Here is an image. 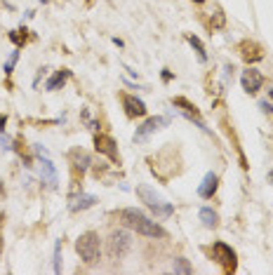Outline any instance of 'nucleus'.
<instances>
[{
	"instance_id": "f257e3e1",
	"label": "nucleus",
	"mask_w": 273,
	"mask_h": 275,
	"mask_svg": "<svg viewBox=\"0 0 273 275\" xmlns=\"http://www.w3.org/2000/svg\"><path fill=\"white\" fill-rule=\"evenodd\" d=\"M120 221L125 223L128 228L136 231L139 235H144V238H153V240L167 238V231H165L163 226L151 221V219H148L141 209H136V207H125V209H120Z\"/></svg>"
},
{
	"instance_id": "f03ea898",
	"label": "nucleus",
	"mask_w": 273,
	"mask_h": 275,
	"mask_svg": "<svg viewBox=\"0 0 273 275\" xmlns=\"http://www.w3.org/2000/svg\"><path fill=\"white\" fill-rule=\"evenodd\" d=\"M136 196H139V200L151 209V212L155 214V216H160V219H165V216H172L174 214V205L165 203L163 198L155 193L151 186H146V184H139L136 186Z\"/></svg>"
},
{
	"instance_id": "7ed1b4c3",
	"label": "nucleus",
	"mask_w": 273,
	"mask_h": 275,
	"mask_svg": "<svg viewBox=\"0 0 273 275\" xmlns=\"http://www.w3.org/2000/svg\"><path fill=\"white\" fill-rule=\"evenodd\" d=\"M75 252L80 254V259L87 266L97 264V261H99V254H101V238L94 231L82 233L80 238L75 240Z\"/></svg>"
},
{
	"instance_id": "20e7f679",
	"label": "nucleus",
	"mask_w": 273,
	"mask_h": 275,
	"mask_svg": "<svg viewBox=\"0 0 273 275\" xmlns=\"http://www.w3.org/2000/svg\"><path fill=\"white\" fill-rule=\"evenodd\" d=\"M109 257L113 259V261H123V257L130 252V247H132V235H130L128 231H113L109 238Z\"/></svg>"
},
{
	"instance_id": "39448f33",
	"label": "nucleus",
	"mask_w": 273,
	"mask_h": 275,
	"mask_svg": "<svg viewBox=\"0 0 273 275\" xmlns=\"http://www.w3.org/2000/svg\"><path fill=\"white\" fill-rule=\"evenodd\" d=\"M212 257H214V261H217L226 273H233L238 268L236 249L231 247V245H226V242H214V245H212Z\"/></svg>"
},
{
	"instance_id": "423d86ee",
	"label": "nucleus",
	"mask_w": 273,
	"mask_h": 275,
	"mask_svg": "<svg viewBox=\"0 0 273 275\" xmlns=\"http://www.w3.org/2000/svg\"><path fill=\"white\" fill-rule=\"evenodd\" d=\"M170 125V118H165V116H155V118H148L141 127H136V132H135V143H141L148 139V134H153L155 130H163V127H167Z\"/></svg>"
},
{
	"instance_id": "0eeeda50",
	"label": "nucleus",
	"mask_w": 273,
	"mask_h": 275,
	"mask_svg": "<svg viewBox=\"0 0 273 275\" xmlns=\"http://www.w3.org/2000/svg\"><path fill=\"white\" fill-rule=\"evenodd\" d=\"M172 106H177L179 111H182L184 116L189 118V120H193V123L201 127L203 132H207L209 134V130L205 127V123L201 120V113H198V108H196V104H191L189 99H184V97H177V99H172Z\"/></svg>"
},
{
	"instance_id": "6e6552de",
	"label": "nucleus",
	"mask_w": 273,
	"mask_h": 275,
	"mask_svg": "<svg viewBox=\"0 0 273 275\" xmlns=\"http://www.w3.org/2000/svg\"><path fill=\"white\" fill-rule=\"evenodd\" d=\"M240 85H243V89H245L247 94H257L262 89V85H264V75L257 71V69H247L240 75Z\"/></svg>"
},
{
	"instance_id": "1a4fd4ad",
	"label": "nucleus",
	"mask_w": 273,
	"mask_h": 275,
	"mask_svg": "<svg viewBox=\"0 0 273 275\" xmlns=\"http://www.w3.org/2000/svg\"><path fill=\"white\" fill-rule=\"evenodd\" d=\"M94 148L99 153H104L109 160L118 162V146L113 141V137H109V134H97V137H94Z\"/></svg>"
},
{
	"instance_id": "9d476101",
	"label": "nucleus",
	"mask_w": 273,
	"mask_h": 275,
	"mask_svg": "<svg viewBox=\"0 0 273 275\" xmlns=\"http://www.w3.org/2000/svg\"><path fill=\"white\" fill-rule=\"evenodd\" d=\"M123 108L130 118H144L146 116V104L135 94H123Z\"/></svg>"
},
{
	"instance_id": "9b49d317",
	"label": "nucleus",
	"mask_w": 273,
	"mask_h": 275,
	"mask_svg": "<svg viewBox=\"0 0 273 275\" xmlns=\"http://www.w3.org/2000/svg\"><path fill=\"white\" fill-rule=\"evenodd\" d=\"M68 160H71V165H73V172H80V174H85L92 165L90 153L82 151V148H73V151L68 153Z\"/></svg>"
},
{
	"instance_id": "f8f14e48",
	"label": "nucleus",
	"mask_w": 273,
	"mask_h": 275,
	"mask_svg": "<svg viewBox=\"0 0 273 275\" xmlns=\"http://www.w3.org/2000/svg\"><path fill=\"white\" fill-rule=\"evenodd\" d=\"M240 57L245 59V62L250 64H255V62H262L264 59V50L259 47L257 43H252V40H245V43H240Z\"/></svg>"
},
{
	"instance_id": "ddd939ff",
	"label": "nucleus",
	"mask_w": 273,
	"mask_h": 275,
	"mask_svg": "<svg viewBox=\"0 0 273 275\" xmlns=\"http://www.w3.org/2000/svg\"><path fill=\"white\" fill-rule=\"evenodd\" d=\"M217 186H219V177L214 172H207L205 179H203V184L198 186V196H201L203 200H209V198L217 193Z\"/></svg>"
},
{
	"instance_id": "4468645a",
	"label": "nucleus",
	"mask_w": 273,
	"mask_h": 275,
	"mask_svg": "<svg viewBox=\"0 0 273 275\" xmlns=\"http://www.w3.org/2000/svg\"><path fill=\"white\" fill-rule=\"evenodd\" d=\"M71 78V71L68 69H62V71H57L52 78L47 80V85H45V89H50V92H55V89H59V87H64L66 85V80Z\"/></svg>"
},
{
	"instance_id": "2eb2a0df",
	"label": "nucleus",
	"mask_w": 273,
	"mask_h": 275,
	"mask_svg": "<svg viewBox=\"0 0 273 275\" xmlns=\"http://www.w3.org/2000/svg\"><path fill=\"white\" fill-rule=\"evenodd\" d=\"M94 203H97V198H94V196H90V193H80V196L71 203V212H82V209H90Z\"/></svg>"
},
{
	"instance_id": "dca6fc26",
	"label": "nucleus",
	"mask_w": 273,
	"mask_h": 275,
	"mask_svg": "<svg viewBox=\"0 0 273 275\" xmlns=\"http://www.w3.org/2000/svg\"><path fill=\"white\" fill-rule=\"evenodd\" d=\"M40 172H43V179L50 186H57V169L47 158H40Z\"/></svg>"
},
{
	"instance_id": "f3484780",
	"label": "nucleus",
	"mask_w": 273,
	"mask_h": 275,
	"mask_svg": "<svg viewBox=\"0 0 273 275\" xmlns=\"http://www.w3.org/2000/svg\"><path fill=\"white\" fill-rule=\"evenodd\" d=\"M198 216H201L203 226H207V228H214V226L219 223V216H217V212H214L212 207H203L201 212H198Z\"/></svg>"
},
{
	"instance_id": "a211bd4d",
	"label": "nucleus",
	"mask_w": 273,
	"mask_h": 275,
	"mask_svg": "<svg viewBox=\"0 0 273 275\" xmlns=\"http://www.w3.org/2000/svg\"><path fill=\"white\" fill-rule=\"evenodd\" d=\"M186 40H189V45H191L193 50H196L198 59H201L203 64L207 62V52H205V45L201 43V38H198V36H193V33H189V36H186Z\"/></svg>"
},
{
	"instance_id": "6ab92c4d",
	"label": "nucleus",
	"mask_w": 273,
	"mask_h": 275,
	"mask_svg": "<svg viewBox=\"0 0 273 275\" xmlns=\"http://www.w3.org/2000/svg\"><path fill=\"white\" fill-rule=\"evenodd\" d=\"M172 271H174V273H182V275H191L193 273V266L189 264V259L177 257L172 261Z\"/></svg>"
},
{
	"instance_id": "aec40b11",
	"label": "nucleus",
	"mask_w": 273,
	"mask_h": 275,
	"mask_svg": "<svg viewBox=\"0 0 273 275\" xmlns=\"http://www.w3.org/2000/svg\"><path fill=\"white\" fill-rule=\"evenodd\" d=\"M9 40L17 45V47L26 45V28H17V31H12V33H9Z\"/></svg>"
},
{
	"instance_id": "412c9836",
	"label": "nucleus",
	"mask_w": 273,
	"mask_h": 275,
	"mask_svg": "<svg viewBox=\"0 0 273 275\" xmlns=\"http://www.w3.org/2000/svg\"><path fill=\"white\" fill-rule=\"evenodd\" d=\"M52 268H55V273H62V240H57V245H55V259H52Z\"/></svg>"
},
{
	"instance_id": "4be33fe9",
	"label": "nucleus",
	"mask_w": 273,
	"mask_h": 275,
	"mask_svg": "<svg viewBox=\"0 0 273 275\" xmlns=\"http://www.w3.org/2000/svg\"><path fill=\"white\" fill-rule=\"evenodd\" d=\"M17 59H19V52L14 50V52L9 54V59L5 62V75H12V71H14V64H17Z\"/></svg>"
},
{
	"instance_id": "5701e85b",
	"label": "nucleus",
	"mask_w": 273,
	"mask_h": 275,
	"mask_svg": "<svg viewBox=\"0 0 273 275\" xmlns=\"http://www.w3.org/2000/svg\"><path fill=\"white\" fill-rule=\"evenodd\" d=\"M226 24V17H224V12H214V17L209 19V26L212 28H221Z\"/></svg>"
},
{
	"instance_id": "b1692460",
	"label": "nucleus",
	"mask_w": 273,
	"mask_h": 275,
	"mask_svg": "<svg viewBox=\"0 0 273 275\" xmlns=\"http://www.w3.org/2000/svg\"><path fill=\"white\" fill-rule=\"evenodd\" d=\"M259 108H262L264 113H273V106L269 104V101H262V104H259Z\"/></svg>"
},
{
	"instance_id": "393cba45",
	"label": "nucleus",
	"mask_w": 273,
	"mask_h": 275,
	"mask_svg": "<svg viewBox=\"0 0 273 275\" xmlns=\"http://www.w3.org/2000/svg\"><path fill=\"white\" fill-rule=\"evenodd\" d=\"M5 127H7V118L0 113V132H5Z\"/></svg>"
},
{
	"instance_id": "a878e982",
	"label": "nucleus",
	"mask_w": 273,
	"mask_h": 275,
	"mask_svg": "<svg viewBox=\"0 0 273 275\" xmlns=\"http://www.w3.org/2000/svg\"><path fill=\"white\" fill-rule=\"evenodd\" d=\"M163 80H172V73L167 71V69H165V71H163Z\"/></svg>"
},
{
	"instance_id": "bb28decb",
	"label": "nucleus",
	"mask_w": 273,
	"mask_h": 275,
	"mask_svg": "<svg viewBox=\"0 0 273 275\" xmlns=\"http://www.w3.org/2000/svg\"><path fill=\"white\" fill-rule=\"evenodd\" d=\"M269 181H271V184H273V169H271V172H269Z\"/></svg>"
},
{
	"instance_id": "cd10ccee",
	"label": "nucleus",
	"mask_w": 273,
	"mask_h": 275,
	"mask_svg": "<svg viewBox=\"0 0 273 275\" xmlns=\"http://www.w3.org/2000/svg\"><path fill=\"white\" fill-rule=\"evenodd\" d=\"M269 97H271V99H273V89H269Z\"/></svg>"
},
{
	"instance_id": "c85d7f7f",
	"label": "nucleus",
	"mask_w": 273,
	"mask_h": 275,
	"mask_svg": "<svg viewBox=\"0 0 273 275\" xmlns=\"http://www.w3.org/2000/svg\"><path fill=\"white\" fill-rule=\"evenodd\" d=\"M193 2H198V5H201V2H205V0H193Z\"/></svg>"
}]
</instances>
